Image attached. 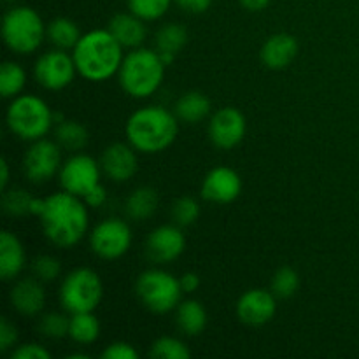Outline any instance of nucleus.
Segmentation results:
<instances>
[{"label":"nucleus","mask_w":359,"mask_h":359,"mask_svg":"<svg viewBox=\"0 0 359 359\" xmlns=\"http://www.w3.org/2000/svg\"><path fill=\"white\" fill-rule=\"evenodd\" d=\"M39 219L46 238L62 249L79 244L90 226L86 202L69 191H58L48 196Z\"/></svg>","instance_id":"obj_1"},{"label":"nucleus","mask_w":359,"mask_h":359,"mask_svg":"<svg viewBox=\"0 0 359 359\" xmlns=\"http://www.w3.org/2000/svg\"><path fill=\"white\" fill-rule=\"evenodd\" d=\"M123 46L114 39L107 28H97L81 35L79 42L72 49L77 74L91 83H104L112 76H118L123 58Z\"/></svg>","instance_id":"obj_2"},{"label":"nucleus","mask_w":359,"mask_h":359,"mask_svg":"<svg viewBox=\"0 0 359 359\" xmlns=\"http://www.w3.org/2000/svg\"><path fill=\"white\" fill-rule=\"evenodd\" d=\"M179 123L175 112L161 105H146L126 121V140L142 154L163 153L177 139Z\"/></svg>","instance_id":"obj_3"},{"label":"nucleus","mask_w":359,"mask_h":359,"mask_svg":"<svg viewBox=\"0 0 359 359\" xmlns=\"http://www.w3.org/2000/svg\"><path fill=\"white\" fill-rule=\"evenodd\" d=\"M167 65L160 53L147 48L130 49L118 72L119 86L132 98H149L160 90Z\"/></svg>","instance_id":"obj_4"},{"label":"nucleus","mask_w":359,"mask_h":359,"mask_svg":"<svg viewBox=\"0 0 359 359\" xmlns=\"http://www.w3.org/2000/svg\"><path fill=\"white\" fill-rule=\"evenodd\" d=\"M7 128L21 140L35 142L44 139L55 123V114L48 102L35 95H18L6 112Z\"/></svg>","instance_id":"obj_5"},{"label":"nucleus","mask_w":359,"mask_h":359,"mask_svg":"<svg viewBox=\"0 0 359 359\" xmlns=\"http://www.w3.org/2000/svg\"><path fill=\"white\" fill-rule=\"evenodd\" d=\"M2 37L7 48L16 55H32L48 37V27L37 11L28 6H16L4 16Z\"/></svg>","instance_id":"obj_6"},{"label":"nucleus","mask_w":359,"mask_h":359,"mask_svg":"<svg viewBox=\"0 0 359 359\" xmlns=\"http://www.w3.org/2000/svg\"><path fill=\"white\" fill-rule=\"evenodd\" d=\"M135 293L140 304L154 314H168L182 302L181 280L161 269H149L137 277Z\"/></svg>","instance_id":"obj_7"},{"label":"nucleus","mask_w":359,"mask_h":359,"mask_svg":"<svg viewBox=\"0 0 359 359\" xmlns=\"http://www.w3.org/2000/svg\"><path fill=\"white\" fill-rule=\"evenodd\" d=\"M104 297V283L93 269L79 266L63 277L60 284V304L69 314L93 312Z\"/></svg>","instance_id":"obj_8"},{"label":"nucleus","mask_w":359,"mask_h":359,"mask_svg":"<svg viewBox=\"0 0 359 359\" xmlns=\"http://www.w3.org/2000/svg\"><path fill=\"white\" fill-rule=\"evenodd\" d=\"M133 235L126 221L118 219V217H109V219L100 221L90 233V248L95 256L102 259L121 258L132 248Z\"/></svg>","instance_id":"obj_9"},{"label":"nucleus","mask_w":359,"mask_h":359,"mask_svg":"<svg viewBox=\"0 0 359 359\" xmlns=\"http://www.w3.org/2000/svg\"><path fill=\"white\" fill-rule=\"evenodd\" d=\"M77 74L76 62L65 49H51L42 53L34 65V77L44 90L60 91L69 86Z\"/></svg>","instance_id":"obj_10"},{"label":"nucleus","mask_w":359,"mask_h":359,"mask_svg":"<svg viewBox=\"0 0 359 359\" xmlns=\"http://www.w3.org/2000/svg\"><path fill=\"white\" fill-rule=\"evenodd\" d=\"M62 147L56 140L39 139L32 142L23 156V172L34 184H44L51 181L62 168Z\"/></svg>","instance_id":"obj_11"},{"label":"nucleus","mask_w":359,"mask_h":359,"mask_svg":"<svg viewBox=\"0 0 359 359\" xmlns=\"http://www.w3.org/2000/svg\"><path fill=\"white\" fill-rule=\"evenodd\" d=\"M60 184L63 191L83 198L90 189L100 184L102 167L95 158L84 153H74L60 168Z\"/></svg>","instance_id":"obj_12"},{"label":"nucleus","mask_w":359,"mask_h":359,"mask_svg":"<svg viewBox=\"0 0 359 359\" xmlns=\"http://www.w3.org/2000/svg\"><path fill=\"white\" fill-rule=\"evenodd\" d=\"M186 249V237L177 224H161L154 228L146 241V255L156 265L175 262Z\"/></svg>","instance_id":"obj_13"},{"label":"nucleus","mask_w":359,"mask_h":359,"mask_svg":"<svg viewBox=\"0 0 359 359\" xmlns=\"http://www.w3.org/2000/svg\"><path fill=\"white\" fill-rule=\"evenodd\" d=\"M248 123L244 114L235 107H223L209 121V139L219 149H233L244 140Z\"/></svg>","instance_id":"obj_14"},{"label":"nucleus","mask_w":359,"mask_h":359,"mask_svg":"<svg viewBox=\"0 0 359 359\" xmlns=\"http://www.w3.org/2000/svg\"><path fill=\"white\" fill-rule=\"evenodd\" d=\"M238 321L248 326H263L273 319L277 312V297L263 287L248 290L237 302Z\"/></svg>","instance_id":"obj_15"},{"label":"nucleus","mask_w":359,"mask_h":359,"mask_svg":"<svg viewBox=\"0 0 359 359\" xmlns=\"http://www.w3.org/2000/svg\"><path fill=\"white\" fill-rule=\"evenodd\" d=\"M139 151L130 142L109 144L100 158L102 174L112 182H126L139 170Z\"/></svg>","instance_id":"obj_16"},{"label":"nucleus","mask_w":359,"mask_h":359,"mask_svg":"<svg viewBox=\"0 0 359 359\" xmlns=\"http://www.w3.org/2000/svg\"><path fill=\"white\" fill-rule=\"evenodd\" d=\"M242 193V179L237 170L230 167H216L207 172L202 182V196L207 202L231 203Z\"/></svg>","instance_id":"obj_17"},{"label":"nucleus","mask_w":359,"mask_h":359,"mask_svg":"<svg viewBox=\"0 0 359 359\" xmlns=\"http://www.w3.org/2000/svg\"><path fill=\"white\" fill-rule=\"evenodd\" d=\"M9 302L18 314L25 318H35L46 307L44 283L34 276L16 279L9 291Z\"/></svg>","instance_id":"obj_18"},{"label":"nucleus","mask_w":359,"mask_h":359,"mask_svg":"<svg viewBox=\"0 0 359 359\" xmlns=\"http://www.w3.org/2000/svg\"><path fill=\"white\" fill-rule=\"evenodd\" d=\"M298 56V41L291 34L279 32L263 42L259 49V58L263 65L270 70H284Z\"/></svg>","instance_id":"obj_19"},{"label":"nucleus","mask_w":359,"mask_h":359,"mask_svg":"<svg viewBox=\"0 0 359 359\" xmlns=\"http://www.w3.org/2000/svg\"><path fill=\"white\" fill-rule=\"evenodd\" d=\"M107 30L125 49H135L142 46L147 37L146 21L133 13H119L109 20Z\"/></svg>","instance_id":"obj_20"},{"label":"nucleus","mask_w":359,"mask_h":359,"mask_svg":"<svg viewBox=\"0 0 359 359\" xmlns=\"http://www.w3.org/2000/svg\"><path fill=\"white\" fill-rule=\"evenodd\" d=\"M27 265V255L20 238L13 231L4 230L0 235V277L16 280Z\"/></svg>","instance_id":"obj_21"},{"label":"nucleus","mask_w":359,"mask_h":359,"mask_svg":"<svg viewBox=\"0 0 359 359\" xmlns=\"http://www.w3.org/2000/svg\"><path fill=\"white\" fill-rule=\"evenodd\" d=\"M210 98L207 97L202 91H188L182 97H179V100L175 102L174 112L177 116V119L186 125H196V123H202L203 119H207L210 116Z\"/></svg>","instance_id":"obj_22"},{"label":"nucleus","mask_w":359,"mask_h":359,"mask_svg":"<svg viewBox=\"0 0 359 359\" xmlns=\"http://www.w3.org/2000/svg\"><path fill=\"white\" fill-rule=\"evenodd\" d=\"M209 316L198 300H184L175 309V325L184 335L196 337L207 328Z\"/></svg>","instance_id":"obj_23"},{"label":"nucleus","mask_w":359,"mask_h":359,"mask_svg":"<svg viewBox=\"0 0 359 359\" xmlns=\"http://www.w3.org/2000/svg\"><path fill=\"white\" fill-rule=\"evenodd\" d=\"M158 203H160V198H158L156 189L151 186H140V188L133 189L126 198L125 212L130 219L146 221L156 212Z\"/></svg>","instance_id":"obj_24"},{"label":"nucleus","mask_w":359,"mask_h":359,"mask_svg":"<svg viewBox=\"0 0 359 359\" xmlns=\"http://www.w3.org/2000/svg\"><path fill=\"white\" fill-rule=\"evenodd\" d=\"M55 140L62 149L79 153L90 142V132L83 123L76 119H62L55 128Z\"/></svg>","instance_id":"obj_25"},{"label":"nucleus","mask_w":359,"mask_h":359,"mask_svg":"<svg viewBox=\"0 0 359 359\" xmlns=\"http://www.w3.org/2000/svg\"><path fill=\"white\" fill-rule=\"evenodd\" d=\"M81 35L83 34L79 27L70 18H55L48 25V41L58 49H65V51L74 49Z\"/></svg>","instance_id":"obj_26"},{"label":"nucleus","mask_w":359,"mask_h":359,"mask_svg":"<svg viewBox=\"0 0 359 359\" xmlns=\"http://www.w3.org/2000/svg\"><path fill=\"white\" fill-rule=\"evenodd\" d=\"M69 337L76 344L90 346L100 337V321L93 312H79L70 314V332Z\"/></svg>","instance_id":"obj_27"},{"label":"nucleus","mask_w":359,"mask_h":359,"mask_svg":"<svg viewBox=\"0 0 359 359\" xmlns=\"http://www.w3.org/2000/svg\"><path fill=\"white\" fill-rule=\"evenodd\" d=\"M154 42H156V51L177 56V53L188 42V30L179 23H167L156 32Z\"/></svg>","instance_id":"obj_28"},{"label":"nucleus","mask_w":359,"mask_h":359,"mask_svg":"<svg viewBox=\"0 0 359 359\" xmlns=\"http://www.w3.org/2000/svg\"><path fill=\"white\" fill-rule=\"evenodd\" d=\"M27 86V72L16 62H4L0 69V93L4 98H16Z\"/></svg>","instance_id":"obj_29"},{"label":"nucleus","mask_w":359,"mask_h":359,"mask_svg":"<svg viewBox=\"0 0 359 359\" xmlns=\"http://www.w3.org/2000/svg\"><path fill=\"white\" fill-rule=\"evenodd\" d=\"M149 356L156 359H189L191 351L175 337H160L151 344Z\"/></svg>","instance_id":"obj_30"},{"label":"nucleus","mask_w":359,"mask_h":359,"mask_svg":"<svg viewBox=\"0 0 359 359\" xmlns=\"http://www.w3.org/2000/svg\"><path fill=\"white\" fill-rule=\"evenodd\" d=\"M39 333L49 340H60L69 337L70 318L62 312H48L39 318Z\"/></svg>","instance_id":"obj_31"},{"label":"nucleus","mask_w":359,"mask_h":359,"mask_svg":"<svg viewBox=\"0 0 359 359\" xmlns=\"http://www.w3.org/2000/svg\"><path fill=\"white\" fill-rule=\"evenodd\" d=\"M300 287V277H298L297 270L291 266H280L272 277V284H270V291L277 297V300H287L293 297Z\"/></svg>","instance_id":"obj_32"},{"label":"nucleus","mask_w":359,"mask_h":359,"mask_svg":"<svg viewBox=\"0 0 359 359\" xmlns=\"http://www.w3.org/2000/svg\"><path fill=\"white\" fill-rule=\"evenodd\" d=\"M35 196L30 195L27 189H9L2 196V209L4 212L13 217H23L30 214L32 216V202Z\"/></svg>","instance_id":"obj_33"},{"label":"nucleus","mask_w":359,"mask_h":359,"mask_svg":"<svg viewBox=\"0 0 359 359\" xmlns=\"http://www.w3.org/2000/svg\"><path fill=\"white\" fill-rule=\"evenodd\" d=\"M174 0H128V9L144 21H154L163 18Z\"/></svg>","instance_id":"obj_34"},{"label":"nucleus","mask_w":359,"mask_h":359,"mask_svg":"<svg viewBox=\"0 0 359 359\" xmlns=\"http://www.w3.org/2000/svg\"><path fill=\"white\" fill-rule=\"evenodd\" d=\"M200 216V205L193 196H181L172 205V219L177 226H191Z\"/></svg>","instance_id":"obj_35"},{"label":"nucleus","mask_w":359,"mask_h":359,"mask_svg":"<svg viewBox=\"0 0 359 359\" xmlns=\"http://www.w3.org/2000/svg\"><path fill=\"white\" fill-rule=\"evenodd\" d=\"M32 273L42 283H53L62 273V265L51 255H41L32 262Z\"/></svg>","instance_id":"obj_36"},{"label":"nucleus","mask_w":359,"mask_h":359,"mask_svg":"<svg viewBox=\"0 0 359 359\" xmlns=\"http://www.w3.org/2000/svg\"><path fill=\"white\" fill-rule=\"evenodd\" d=\"M51 353L41 344H23L11 353V359H49Z\"/></svg>","instance_id":"obj_37"},{"label":"nucleus","mask_w":359,"mask_h":359,"mask_svg":"<svg viewBox=\"0 0 359 359\" xmlns=\"http://www.w3.org/2000/svg\"><path fill=\"white\" fill-rule=\"evenodd\" d=\"M104 359H137L139 353H137L135 347L128 342H114L111 346L105 347V351L102 353Z\"/></svg>","instance_id":"obj_38"},{"label":"nucleus","mask_w":359,"mask_h":359,"mask_svg":"<svg viewBox=\"0 0 359 359\" xmlns=\"http://www.w3.org/2000/svg\"><path fill=\"white\" fill-rule=\"evenodd\" d=\"M18 342V328L14 323H11L7 318H2L0 321V349L2 353H9Z\"/></svg>","instance_id":"obj_39"},{"label":"nucleus","mask_w":359,"mask_h":359,"mask_svg":"<svg viewBox=\"0 0 359 359\" xmlns=\"http://www.w3.org/2000/svg\"><path fill=\"white\" fill-rule=\"evenodd\" d=\"M83 200L86 202L88 207L97 209V207H102L107 202V189L102 184H97L93 189H90V191L83 196Z\"/></svg>","instance_id":"obj_40"},{"label":"nucleus","mask_w":359,"mask_h":359,"mask_svg":"<svg viewBox=\"0 0 359 359\" xmlns=\"http://www.w3.org/2000/svg\"><path fill=\"white\" fill-rule=\"evenodd\" d=\"M184 13L203 14L210 7L212 0H174Z\"/></svg>","instance_id":"obj_41"},{"label":"nucleus","mask_w":359,"mask_h":359,"mask_svg":"<svg viewBox=\"0 0 359 359\" xmlns=\"http://www.w3.org/2000/svg\"><path fill=\"white\" fill-rule=\"evenodd\" d=\"M179 280H181V286L184 293H195L200 287V276L195 272H186Z\"/></svg>","instance_id":"obj_42"},{"label":"nucleus","mask_w":359,"mask_h":359,"mask_svg":"<svg viewBox=\"0 0 359 359\" xmlns=\"http://www.w3.org/2000/svg\"><path fill=\"white\" fill-rule=\"evenodd\" d=\"M242 4V7H245L248 11H252V13H259V11L266 9L269 4L272 0H238Z\"/></svg>","instance_id":"obj_43"},{"label":"nucleus","mask_w":359,"mask_h":359,"mask_svg":"<svg viewBox=\"0 0 359 359\" xmlns=\"http://www.w3.org/2000/svg\"><path fill=\"white\" fill-rule=\"evenodd\" d=\"M0 167H2V177H0V184H2V189H7V184H9V163L7 160L0 161Z\"/></svg>","instance_id":"obj_44"},{"label":"nucleus","mask_w":359,"mask_h":359,"mask_svg":"<svg viewBox=\"0 0 359 359\" xmlns=\"http://www.w3.org/2000/svg\"><path fill=\"white\" fill-rule=\"evenodd\" d=\"M69 359H90V356H88V354H84V353H77V354H69V356H67Z\"/></svg>","instance_id":"obj_45"},{"label":"nucleus","mask_w":359,"mask_h":359,"mask_svg":"<svg viewBox=\"0 0 359 359\" xmlns=\"http://www.w3.org/2000/svg\"><path fill=\"white\" fill-rule=\"evenodd\" d=\"M6 2H18V0H6Z\"/></svg>","instance_id":"obj_46"}]
</instances>
